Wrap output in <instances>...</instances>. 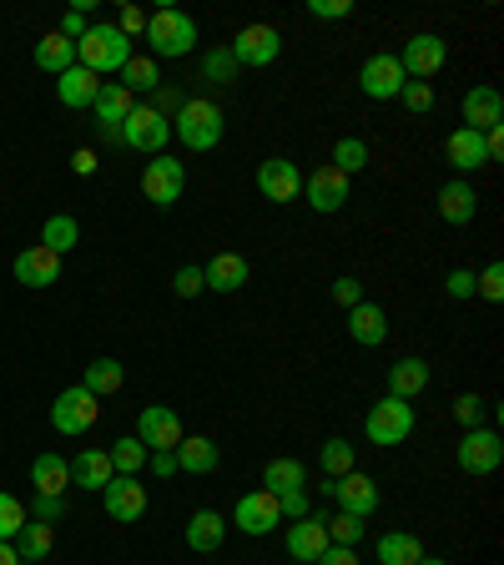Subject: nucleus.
<instances>
[{
  "mask_svg": "<svg viewBox=\"0 0 504 565\" xmlns=\"http://www.w3.org/2000/svg\"><path fill=\"white\" fill-rule=\"evenodd\" d=\"M328 545H333V540H328V515H323V510H308L302 521L288 525V555L298 565H313L318 555L328 551Z\"/></svg>",
  "mask_w": 504,
  "mask_h": 565,
  "instance_id": "nucleus-16",
  "label": "nucleus"
},
{
  "mask_svg": "<svg viewBox=\"0 0 504 565\" xmlns=\"http://www.w3.org/2000/svg\"><path fill=\"white\" fill-rule=\"evenodd\" d=\"M479 213V192L469 177H449L444 188H439V218L449 222V228H464V222H475Z\"/></svg>",
  "mask_w": 504,
  "mask_h": 565,
  "instance_id": "nucleus-21",
  "label": "nucleus"
},
{
  "mask_svg": "<svg viewBox=\"0 0 504 565\" xmlns=\"http://www.w3.org/2000/svg\"><path fill=\"white\" fill-rule=\"evenodd\" d=\"M399 102H403V112L424 116V112H429V106H434V87H429V81H403Z\"/></svg>",
  "mask_w": 504,
  "mask_h": 565,
  "instance_id": "nucleus-46",
  "label": "nucleus"
},
{
  "mask_svg": "<svg viewBox=\"0 0 504 565\" xmlns=\"http://www.w3.org/2000/svg\"><path fill=\"white\" fill-rule=\"evenodd\" d=\"M318 470H323V479H344L348 470H353V445L348 439L333 435L323 450H318Z\"/></svg>",
  "mask_w": 504,
  "mask_h": 565,
  "instance_id": "nucleus-40",
  "label": "nucleus"
},
{
  "mask_svg": "<svg viewBox=\"0 0 504 565\" xmlns=\"http://www.w3.org/2000/svg\"><path fill=\"white\" fill-rule=\"evenodd\" d=\"M424 389H429V363L418 359V354L389 363V394L393 399H418Z\"/></svg>",
  "mask_w": 504,
  "mask_h": 565,
  "instance_id": "nucleus-28",
  "label": "nucleus"
},
{
  "mask_svg": "<svg viewBox=\"0 0 504 565\" xmlns=\"http://www.w3.org/2000/svg\"><path fill=\"white\" fill-rule=\"evenodd\" d=\"M348 338L363 348H378L384 338H389V313L378 304H359V308H348Z\"/></svg>",
  "mask_w": 504,
  "mask_h": 565,
  "instance_id": "nucleus-24",
  "label": "nucleus"
},
{
  "mask_svg": "<svg viewBox=\"0 0 504 565\" xmlns=\"http://www.w3.org/2000/svg\"><path fill=\"white\" fill-rule=\"evenodd\" d=\"M142 192H146V203L152 207H177L182 203V192H188V162H177V157H152L146 162V172H142Z\"/></svg>",
  "mask_w": 504,
  "mask_h": 565,
  "instance_id": "nucleus-7",
  "label": "nucleus"
},
{
  "mask_svg": "<svg viewBox=\"0 0 504 565\" xmlns=\"http://www.w3.org/2000/svg\"><path fill=\"white\" fill-rule=\"evenodd\" d=\"M11 545H15V555H21V565H41L46 555H51V545H56V536H51V525L26 521V525H21V536H15Z\"/></svg>",
  "mask_w": 504,
  "mask_h": 565,
  "instance_id": "nucleus-33",
  "label": "nucleus"
},
{
  "mask_svg": "<svg viewBox=\"0 0 504 565\" xmlns=\"http://www.w3.org/2000/svg\"><path fill=\"white\" fill-rule=\"evenodd\" d=\"M222 131H228V112L212 102V97H188L182 112L172 116V137L188 152H212L222 142Z\"/></svg>",
  "mask_w": 504,
  "mask_h": 565,
  "instance_id": "nucleus-1",
  "label": "nucleus"
},
{
  "mask_svg": "<svg viewBox=\"0 0 504 565\" xmlns=\"http://www.w3.org/2000/svg\"><path fill=\"white\" fill-rule=\"evenodd\" d=\"M247 273H253V268H247L243 253H217V258L202 268V283L212 293H237L247 283Z\"/></svg>",
  "mask_w": 504,
  "mask_h": 565,
  "instance_id": "nucleus-26",
  "label": "nucleus"
},
{
  "mask_svg": "<svg viewBox=\"0 0 504 565\" xmlns=\"http://www.w3.org/2000/svg\"><path fill=\"white\" fill-rule=\"evenodd\" d=\"M374 555H378V565H418L424 545L414 536H403V530H389V536H378Z\"/></svg>",
  "mask_w": 504,
  "mask_h": 565,
  "instance_id": "nucleus-37",
  "label": "nucleus"
},
{
  "mask_svg": "<svg viewBox=\"0 0 504 565\" xmlns=\"http://www.w3.org/2000/svg\"><path fill=\"white\" fill-rule=\"evenodd\" d=\"M444 61H449V46H444V36H434V30L409 36L399 51L403 76H409V81H429V87H434V76L444 72Z\"/></svg>",
  "mask_w": 504,
  "mask_h": 565,
  "instance_id": "nucleus-6",
  "label": "nucleus"
},
{
  "mask_svg": "<svg viewBox=\"0 0 504 565\" xmlns=\"http://www.w3.org/2000/svg\"><path fill=\"white\" fill-rule=\"evenodd\" d=\"M112 475H116V470H112V454H106V450H81L72 460V485H76V490L101 495L106 485H112Z\"/></svg>",
  "mask_w": 504,
  "mask_h": 565,
  "instance_id": "nucleus-25",
  "label": "nucleus"
},
{
  "mask_svg": "<svg viewBox=\"0 0 504 565\" xmlns=\"http://www.w3.org/2000/svg\"><path fill=\"white\" fill-rule=\"evenodd\" d=\"M172 454H177V470H188V475H212L217 460H222L207 435H182V445Z\"/></svg>",
  "mask_w": 504,
  "mask_h": 565,
  "instance_id": "nucleus-31",
  "label": "nucleus"
},
{
  "mask_svg": "<svg viewBox=\"0 0 504 565\" xmlns=\"http://www.w3.org/2000/svg\"><path fill=\"white\" fill-rule=\"evenodd\" d=\"M182 414L167 405H146L142 409V420H137V439L146 445V454H157V450H177L182 445Z\"/></svg>",
  "mask_w": 504,
  "mask_h": 565,
  "instance_id": "nucleus-13",
  "label": "nucleus"
},
{
  "mask_svg": "<svg viewBox=\"0 0 504 565\" xmlns=\"http://www.w3.org/2000/svg\"><path fill=\"white\" fill-rule=\"evenodd\" d=\"M131 91L121 87V81H101L96 102H91V112H96V137L101 142H121V121L131 116Z\"/></svg>",
  "mask_w": 504,
  "mask_h": 565,
  "instance_id": "nucleus-14",
  "label": "nucleus"
},
{
  "mask_svg": "<svg viewBox=\"0 0 504 565\" xmlns=\"http://www.w3.org/2000/svg\"><path fill=\"white\" fill-rule=\"evenodd\" d=\"M87 30H91L87 15H81V11H66V21H61V36H66V41H81Z\"/></svg>",
  "mask_w": 504,
  "mask_h": 565,
  "instance_id": "nucleus-58",
  "label": "nucleus"
},
{
  "mask_svg": "<svg viewBox=\"0 0 504 565\" xmlns=\"http://www.w3.org/2000/svg\"><path fill=\"white\" fill-rule=\"evenodd\" d=\"M182 102H188V97H182V91H177V87H167V81H161V87L152 91V112H157V116H167V121H172V116L182 112Z\"/></svg>",
  "mask_w": 504,
  "mask_h": 565,
  "instance_id": "nucleus-49",
  "label": "nucleus"
},
{
  "mask_svg": "<svg viewBox=\"0 0 504 565\" xmlns=\"http://www.w3.org/2000/svg\"><path fill=\"white\" fill-rule=\"evenodd\" d=\"M262 485H268V495L308 490V464H302V460H268V470H262Z\"/></svg>",
  "mask_w": 504,
  "mask_h": 565,
  "instance_id": "nucleus-34",
  "label": "nucleus"
},
{
  "mask_svg": "<svg viewBox=\"0 0 504 565\" xmlns=\"http://www.w3.org/2000/svg\"><path fill=\"white\" fill-rule=\"evenodd\" d=\"M333 304H338V308H359L363 304V283H359V278H353V273L338 278V283H333Z\"/></svg>",
  "mask_w": 504,
  "mask_h": 565,
  "instance_id": "nucleus-51",
  "label": "nucleus"
},
{
  "mask_svg": "<svg viewBox=\"0 0 504 565\" xmlns=\"http://www.w3.org/2000/svg\"><path fill=\"white\" fill-rule=\"evenodd\" d=\"M484 414H490V405H484L479 394H460V399H454V420H460L464 429H479Z\"/></svg>",
  "mask_w": 504,
  "mask_h": 565,
  "instance_id": "nucleus-45",
  "label": "nucleus"
},
{
  "mask_svg": "<svg viewBox=\"0 0 504 565\" xmlns=\"http://www.w3.org/2000/svg\"><path fill=\"white\" fill-rule=\"evenodd\" d=\"M116 30H121L127 41H137V36L146 30V15L137 11V5H121V11H116Z\"/></svg>",
  "mask_w": 504,
  "mask_h": 565,
  "instance_id": "nucleus-53",
  "label": "nucleus"
},
{
  "mask_svg": "<svg viewBox=\"0 0 504 565\" xmlns=\"http://www.w3.org/2000/svg\"><path fill=\"white\" fill-rule=\"evenodd\" d=\"M96 420H101V399L91 389H81V384L61 389L56 405H51V429L56 435H87Z\"/></svg>",
  "mask_w": 504,
  "mask_h": 565,
  "instance_id": "nucleus-5",
  "label": "nucleus"
},
{
  "mask_svg": "<svg viewBox=\"0 0 504 565\" xmlns=\"http://www.w3.org/2000/svg\"><path fill=\"white\" fill-rule=\"evenodd\" d=\"M232 61L237 66H273L277 56H283V36H277L273 26H262V21H253V26H243L237 36H232Z\"/></svg>",
  "mask_w": 504,
  "mask_h": 565,
  "instance_id": "nucleus-10",
  "label": "nucleus"
},
{
  "mask_svg": "<svg viewBox=\"0 0 504 565\" xmlns=\"http://www.w3.org/2000/svg\"><path fill=\"white\" fill-rule=\"evenodd\" d=\"M464 127L469 131H490V127H504V91L500 87H469L464 91Z\"/></svg>",
  "mask_w": 504,
  "mask_h": 565,
  "instance_id": "nucleus-19",
  "label": "nucleus"
},
{
  "mask_svg": "<svg viewBox=\"0 0 504 565\" xmlns=\"http://www.w3.org/2000/svg\"><path fill=\"white\" fill-rule=\"evenodd\" d=\"M36 66H41V72H51V76L72 72V66H76V41H66L61 30L41 36V41H36Z\"/></svg>",
  "mask_w": 504,
  "mask_h": 565,
  "instance_id": "nucleus-32",
  "label": "nucleus"
},
{
  "mask_svg": "<svg viewBox=\"0 0 504 565\" xmlns=\"http://www.w3.org/2000/svg\"><path fill=\"white\" fill-rule=\"evenodd\" d=\"M484 152H490V162L504 157V127H490V131H484Z\"/></svg>",
  "mask_w": 504,
  "mask_h": 565,
  "instance_id": "nucleus-59",
  "label": "nucleus"
},
{
  "mask_svg": "<svg viewBox=\"0 0 504 565\" xmlns=\"http://www.w3.org/2000/svg\"><path fill=\"white\" fill-rule=\"evenodd\" d=\"M101 505H106V515L121 525H137L146 515V485L137 475H112V485L101 490Z\"/></svg>",
  "mask_w": 504,
  "mask_h": 565,
  "instance_id": "nucleus-15",
  "label": "nucleus"
},
{
  "mask_svg": "<svg viewBox=\"0 0 504 565\" xmlns=\"http://www.w3.org/2000/svg\"><path fill=\"white\" fill-rule=\"evenodd\" d=\"M106 454H112V470H116V475H137V470H142V464H146V445H142V439H137V435L116 439V445H112V450H106Z\"/></svg>",
  "mask_w": 504,
  "mask_h": 565,
  "instance_id": "nucleus-42",
  "label": "nucleus"
},
{
  "mask_svg": "<svg viewBox=\"0 0 504 565\" xmlns=\"http://www.w3.org/2000/svg\"><path fill=\"white\" fill-rule=\"evenodd\" d=\"M121 384H127V369H121L116 359H91V363H87V374H81V389H91L96 399L116 394Z\"/></svg>",
  "mask_w": 504,
  "mask_h": 565,
  "instance_id": "nucleus-35",
  "label": "nucleus"
},
{
  "mask_svg": "<svg viewBox=\"0 0 504 565\" xmlns=\"http://www.w3.org/2000/svg\"><path fill=\"white\" fill-rule=\"evenodd\" d=\"M172 293H177V298H197V293H207L202 268H192V262H188V268H177V273H172Z\"/></svg>",
  "mask_w": 504,
  "mask_h": 565,
  "instance_id": "nucleus-48",
  "label": "nucleus"
},
{
  "mask_svg": "<svg viewBox=\"0 0 504 565\" xmlns=\"http://www.w3.org/2000/svg\"><path fill=\"white\" fill-rule=\"evenodd\" d=\"M131 56H137V51H131V41L112 26V21H101V26H91L87 36L76 41V66H87L91 76H116Z\"/></svg>",
  "mask_w": 504,
  "mask_h": 565,
  "instance_id": "nucleus-2",
  "label": "nucleus"
},
{
  "mask_svg": "<svg viewBox=\"0 0 504 565\" xmlns=\"http://www.w3.org/2000/svg\"><path fill=\"white\" fill-rule=\"evenodd\" d=\"M72 167H76V177H91V172H96V152H76Z\"/></svg>",
  "mask_w": 504,
  "mask_h": 565,
  "instance_id": "nucleus-60",
  "label": "nucleus"
},
{
  "mask_svg": "<svg viewBox=\"0 0 504 565\" xmlns=\"http://www.w3.org/2000/svg\"><path fill=\"white\" fill-rule=\"evenodd\" d=\"M121 142L131 152H142V157H161V146L172 142V121L157 116L152 106H131V116L121 121Z\"/></svg>",
  "mask_w": 504,
  "mask_h": 565,
  "instance_id": "nucleus-8",
  "label": "nucleus"
},
{
  "mask_svg": "<svg viewBox=\"0 0 504 565\" xmlns=\"http://www.w3.org/2000/svg\"><path fill=\"white\" fill-rule=\"evenodd\" d=\"M308 490H293V495H277V515H283V521H302V515H308Z\"/></svg>",
  "mask_w": 504,
  "mask_h": 565,
  "instance_id": "nucleus-54",
  "label": "nucleus"
},
{
  "mask_svg": "<svg viewBox=\"0 0 504 565\" xmlns=\"http://www.w3.org/2000/svg\"><path fill=\"white\" fill-rule=\"evenodd\" d=\"M96 91H101V76H91L87 66H72V72L56 76V97H61V106H72V112L96 102Z\"/></svg>",
  "mask_w": 504,
  "mask_h": 565,
  "instance_id": "nucleus-29",
  "label": "nucleus"
},
{
  "mask_svg": "<svg viewBox=\"0 0 504 565\" xmlns=\"http://www.w3.org/2000/svg\"><path fill=\"white\" fill-rule=\"evenodd\" d=\"M232 76H237L232 51H228V46H212V51L202 56V81H207V87H232Z\"/></svg>",
  "mask_w": 504,
  "mask_h": 565,
  "instance_id": "nucleus-41",
  "label": "nucleus"
},
{
  "mask_svg": "<svg viewBox=\"0 0 504 565\" xmlns=\"http://www.w3.org/2000/svg\"><path fill=\"white\" fill-rule=\"evenodd\" d=\"M222 540H228V521H222L217 510H197V515L188 521V545L197 555L222 551Z\"/></svg>",
  "mask_w": 504,
  "mask_h": 565,
  "instance_id": "nucleus-30",
  "label": "nucleus"
},
{
  "mask_svg": "<svg viewBox=\"0 0 504 565\" xmlns=\"http://www.w3.org/2000/svg\"><path fill=\"white\" fill-rule=\"evenodd\" d=\"M277 521H283V515H277V495H268V490L243 495L237 510H232V525H237L243 536H268Z\"/></svg>",
  "mask_w": 504,
  "mask_h": 565,
  "instance_id": "nucleus-20",
  "label": "nucleus"
},
{
  "mask_svg": "<svg viewBox=\"0 0 504 565\" xmlns=\"http://www.w3.org/2000/svg\"><path fill=\"white\" fill-rule=\"evenodd\" d=\"M302 197H308L313 213L328 218V213H338L348 203V177L338 167H313V177H302Z\"/></svg>",
  "mask_w": 504,
  "mask_h": 565,
  "instance_id": "nucleus-18",
  "label": "nucleus"
},
{
  "mask_svg": "<svg viewBox=\"0 0 504 565\" xmlns=\"http://www.w3.org/2000/svg\"><path fill=\"white\" fill-rule=\"evenodd\" d=\"M15 283H26V288H51V283H61V258L41 243L26 247V253L15 258Z\"/></svg>",
  "mask_w": 504,
  "mask_h": 565,
  "instance_id": "nucleus-23",
  "label": "nucleus"
},
{
  "mask_svg": "<svg viewBox=\"0 0 504 565\" xmlns=\"http://www.w3.org/2000/svg\"><path fill=\"white\" fill-rule=\"evenodd\" d=\"M30 521V510L15 500V495H5L0 490V540H15L21 536V525Z\"/></svg>",
  "mask_w": 504,
  "mask_h": 565,
  "instance_id": "nucleus-44",
  "label": "nucleus"
},
{
  "mask_svg": "<svg viewBox=\"0 0 504 565\" xmlns=\"http://www.w3.org/2000/svg\"><path fill=\"white\" fill-rule=\"evenodd\" d=\"M30 485H36V495H66L72 490V460H61V454H36L30 460Z\"/></svg>",
  "mask_w": 504,
  "mask_h": 565,
  "instance_id": "nucleus-27",
  "label": "nucleus"
},
{
  "mask_svg": "<svg viewBox=\"0 0 504 565\" xmlns=\"http://www.w3.org/2000/svg\"><path fill=\"white\" fill-rule=\"evenodd\" d=\"M318 490L333 495V500H338V505H344L348 515H359V521H369V515L378 510V485H374L369 475H363V470H348L344 479H323Z\"/></svg>",
  "mask_w": 504,
  "mask_h": 565,
  "instance_id": "nucleus-12",
  "label": "nucleus"
},
{
  "mask_svg": "<svg viewBox=\"0 0 504 565\" xmlns=\"http://www.w3.org/2000/svg\"><path fill=\"white\" fill-rule=\"evenodd\" d=\"M81 243V222L72 218V213H56V218H46V228H41V247H51L56 258H66L72 247Z\"/></svg>",
  "mask_w": 504,
  "mask_h": 565,
  "instance_id": "nucleus-36",
  "label": "nucleus"
},
{
  "mask_svg": "<svg viewBox=\"0 0 504 565\" xmlns=\"http://www.w3.org/2000/svg\"><path fill=\"white\" fill-rule=\"evenodd\" d=\"M475 293L479 298H490V304H500L504 298V262H490V268L475 278Z\"/></svg>",
  "mask_w": 504,
  "mask_h": 565,
  "instance_id": "nucleus-47",
  "label": "nucleus"
},
{
  "mask_svg": "<svg viewBox=\"0 0 504 565\" xmlns=\"http://www.w3.org/2000/svg\"><path fill=\"white\" fill-rule=\"evenodd\" d=\"M444 293H449V298H475V273H469V268L444 273Z\"/></svg>",
  "mask_w": 504,
  "mask_h": 565,
  "instance_id": "nucleus-55",
  "label": "nucleus"
},
{
  "mask_svg": "<svg viewBox=\"0 0 504 565\" xmlns=\"http://www.w3.org/2000/svg\"><path fill=\"white\" fill-rule=\"evenodd\" d=\"M258 192L268 197V203H298L302 197V172L298 162L288 157H268L258 167Z\"/></svg>",
  "mask_w": 504,
  "mask_h": 565,
  "instance_id": "nucleus-17",
  "label": "nucleus"
},
{
  "mask_svg": "<svg viewBox=\"0 0 504 565\" xmlns=\"http://www.w3.org/2000/svg\"><path fill=\"white\" fill-rule=\"evenodd\" d=\"M444 157H449V167H454V172H460V177L479 172V167H490V152H484V131H469V127L449 131Z\"/></svg>",
  "mask_w": 504,
  "mask_h": 565,
  "instance_id": "nucleus-22",
  "label": "nucleus"
},
{
  "mask_svg": "<svg viewBox=\"0 0 504 565\" xmlns=\"http://www.w3.org/2000/svg\"><path fill=\"white\" fill-rule=\"evenodd\" d=\"M0 565H21V555H15L11 540H0Z\"/></svg>",
  "mask_w": 504,
  "mask_h": 565,
  "instance_id": "nucleus-61",
  "label": "nucleus"
},
{
  "mask_svg": "<svg viewBox=\"0 0 504 565\" xmlns=\"http://www.w3.org/2000/svg\"><path fill=\"white\" fill-rule=\"evenodd\" d=\"M363 435H369V445H384V450L403 445V439L414 435V405H409V399H393V394H384V399L369 409Z\"/></svg>",
  "mask_w": 504,
  "mask_h": 565,
  "instance_id": "nucleus-4",
  "label": "nucleus"
},
{
  "mask_svg": "<svg viewBox=\"0 0 504 565\" xmlns=\"http://www.w3.org/2000/svg\"><path fill=\"white\" fill-rule=\"evenodd\" d=\"M328 167H338L344 177L363 172V167H369V142H363V137H338V142H333V162H328Z\"/></svg>",
  "mask_w": 504,
  "mask_h": 565,
  "instance_id": "nucleus-39",
  "label": "nucleus"
},
{
  "mask_svg": "<svg viewBox=\"0 0 504 565\" xmlns=\"http://www.w3.org/2000/svg\"><path fill=\"white\" fill-rule=\"evenodd\" d=\"M313 565H359V551H353V545H328Z\"/></svg>",
  "mask_w": 504,
  "mask_h": 565,
  "instance_id": "nucleus-56",
  "label": "nucleus"
},
{
  "mask_svg": "<svg viewBox=\"0 0 504 565\" xmlns=\"http://www.w3.org/2000/svg\"><path fill=\"white\" fill-rule=\"evenodd\" d=\"M142 41L152 46V56H192V46H197V21L188 11H177V5H161V11L146 15V30Z\"/></svg>",
  "mask_w": 504,
  "mask_h": 565,
  "instance_id": "nucleus-3",
  "label": "nucleus"
},
{
  "mask_svg": "<svg viewBox=\"0 0 504 565\" xmlns=\"http://www.w3.org/2000/svg\"><path fill=\"white\" fill-rule=\"evenodd\" d=\"M146 464H152V475H157V479H172V475H177V454H172V450L146 454Z\"/></svg>",
  "mask_w": 504,
  "mask_h": 565,
  "instance_id": "nucleus-57",
  "label": "nucleus"
},
{
  "mask_svg": "<svg viewBox=\"0 0 504 565\" xmlns=\"http://www.w3.org/2000/svg\"><path fill=\"white\" fill-rule=\"evenodd\" d=\"M308 15L313 21H344V15H353V5L348 0H308Z\"/></svg>",
  "mask_w": 504,
  "mask_h": 565,
  "instance_id": "nucleus-52",
  "label": "nucleus"
},
{
  "mask_svg": "<svg viewBox=\"0 0 504 565\" xmlns=\"http://www.w3.org/2000/svg\"><path fill=\"white\" fill-rule=\"evenodd\" d=\"M418 565H449L444 555H418Z\"/></svg>",
  "mask_w": 504,
  "mask_h": 565,
  "instance_id": "nucleus-62",
  "label": "nucleus"
},
{
  "mask_svg": "<svg viewBox=\"0 0 504 565\" xmlns=\"http://www.w3.org/2000/svg\"><path fill=\"white\" fill-rule=\"evenodd\" d=\"M403 81H409V76H403L393 51H378V56H369L359 66V87H363V97H374V102H399Z\"/></svg>",
  "mask_w": 504,
  "mask_h": 565,
  "instance_id": "nucleus-11",
  "label": "nucleus"
},
{
  "mask_svg": "<svg viewBox=\"0 0 504 565\" xmlns=\"http://www.w3.org/2000/svg\"><path fill=\"white\" fill-rule=\"evenodd\" d=\"M363 530H369V525H363L359 515H348V510H338V515H328V540H333V545H353V551H359Z\"/></svg>",
  "mask_w": 504,
  "mask_h": 565,
  "instance_id": "nucleus-43",
  "label": "nucleus"
},
{
  "mask_svg": "<svg viewBox=\"0 0 504 565\" xmlns=\"http://www.w3.org/2000/svg\"><path fill=\"white\" fill-rule=\"evenodd\" d=\"M61 515H66V505H61V495H36V500H30V521L56 525Z\"/></svg>",
  "mask_w": 504,
  "mask_h": 565,
  "instance_id": "nucleus-50",
  "label": "nucleus"
},
{
  "mask_svg": "<svg viewBox=\"0 0 504 565\" xmlns=\"http://www.w3.org/2000/svg\"><path fill=\"white\" fill-rule=\"evenodd\" d=\"M454 460H460L464 475H494V470L504 464V439H500V429H484V424H479V429H464Z\"/></svg>",
  "mask_w": 504,
  "mask_h": 565,
  "instance_id": "nucleus-9",
  "label": "nucleus"
},
{
  "mask_svg": "<svg viewBox=\"0 0 504 565\" xmlns=\"http://www.w3.org/2000/svg\"><path fill=\"white\" fill-rule=\"evenodd\" d=\"M116 76H121V87H127L131 97H137V91H157L161 87V72H157V61L152 56H131Z\"/></svg>",
  "mask_w": 504,
  "mask_h": 565,
  "instance_id": "nucleus-38",
  "label": "nucleus"
}]
</instances>
